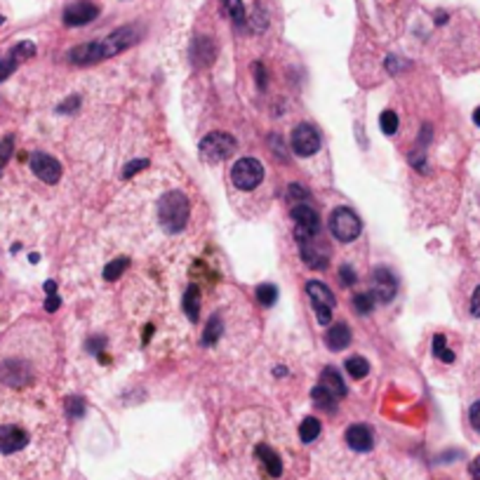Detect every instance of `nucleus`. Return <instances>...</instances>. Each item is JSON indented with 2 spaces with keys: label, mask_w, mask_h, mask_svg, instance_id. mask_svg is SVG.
<instances>
[{
  "label": "nucleus",
  "mask_w": 480,
  "mask_h": 480,
  "mask_svg": "<svg viewBox=\"0 0 480 480\" xmlns=\"http://www.w3.org/2000/svg\"><path fill=\"white\" fill-rule=\"evenodd\" d=\"M318 435H320V422L316 417H306L299 426V438L304 443H314Z\"/></svg>",
  "instance_id": "obj_25"
},
{
  "label": "nucleus",
  "mask_w": 480,
  "mask_h": 480,
  "mask_svg": "<svg viewBox=\"0 0 480 480\" xmlns=\"http://www.w3.org/2000/svg\"><path fill=\"white\" fill-rule=\"evenodd\" d=\"M31 170L38 179H42L45 184H57L62 179V165L57 158L47 153H34L31 155Z\"/></svg>",
  "instance_id": "obj_10"
},
{
  "label": "nucleus",
  "mask_w": 480,
  "mask_h": 480,
  "mask_svg": "<svg viewBox=\"0 0 480 480\" xmlns=\"http://www.w3.org/2000/svg\"><path fill=\"white\" fill-rule=\"evenodd\" d=\"M346 443H349V447H353L355 452H368V450H372V443H375V438H372L370 426L351 424L346 429Z\"/></svg>",
  "instance_id": "obj_15"
},
{
  "label": "nucleus",
  "mask_w": 480,
  "mask_h": 480,
  "mask_svg": "<svg viewBox=\"0 0 480 480\" xmlns=\"http://www.w3.org/2000/svg\"><path fill=\"white\" fill-rule=\"evenodd\" d=\"M88 351L90 353H104V346H106V339L104 337H92V339H88Z\"/></svg>",
  "instance_id": "obj_38"
},
{
  "label": "nucleus",
  "mask_w": 480,
  "mask_h": 480,
  "mask_svg": "<svg viewBox=\"0 0 480 480\" xmlns=\"http://www.w3.org/2000/svg\"><path fill=\"white\" fill-rule=\"evenodd\" d=\"M34 55H36V45L31 40H24V42H19L17 47H12V55H10V57L19 64V62H24V59L34 57Z\"/></svg>",
  "instance_id": "obj_30"
},
{
  "label": "nucleus",
  "mask_w": 480,
  "mask_h": 480,
  "mask_svg": "<svg viewBox=\"0 0 480 480\" xmlns=\"http://www.w3.org/2000/svg\"><path fill=\"white\" fill-rule=\"evenodd\" d=\"M255 71H257V85H259V90H266V68L259 64V66H255Z\"/></svg>",
  "instance_id": "obj_42"
},
{
  "label": "nucleus",
  "mask_w": 480,
  "mask_h": 480,
  "mask_svg": "<svg viewBox=\"0 0 480 480\" xmlns=\"http://www.w3.org/2000/svg\"><path fill=\"white\" fill-rule=\"evenodd\" d=\"M129 266V259L127 257H118V259H113V262L106 264V268H104V278L106 280H118L125 273V268Z\"/></svg>",
  "instance_id": "obj_26"
},
{
  "label": "nucleus",
  "mask_w": 480,
  "mask_h": 480,
  "mask_svg": "<svg viewBox=\"0 0 480 480\" xmlns=\"http://www.w3.org/2000/svg\"><path fill=\"white\" fill-rule=\"evenodd\" d=\"M158 217L167 233H179L188 222V198L181 191H170L160 198Z\"/></svg>",
  "instance_id": "obj_1"
},
{
  "label": "nucleus",
  "mask_w": 480,
  "mask_h": 480,
  "mask_svg": "<svg viewBox=\"0 0 480 480\" xmlns=\"http://www.w3.org/2000/svg\"><path fill=\"white\" fill-rule=\"evenodd\" d=\"M339 283L344 285V288H351V285L355 283V271L349 264H344L342 268H339Z\"/></svg>",
  "instance_id": "obj_36"
},
{
  "label": "nucleus",
  "mask_w": 480,
  "mask_h": 480,
  "mask_svg": "<svg viewBox=\"0 0 480 480\" xmlns=\"http://www.w3.org/2000/svg\"><path fill=\"white\" fill-rule=\"evenodd\" d=\"M379 127L384 134H396L398 132V116L393 111H384L379 116Z\"/></svg>",
  "instance_id": "obj_31"
},
{
  "label": "nucleus",
  "mask_w": 480,
  "mask_h": 480,
  "mask_svg": "<svg viewBox=\"0 0 480 480\" xmlns=\"http://www.w3.org/2000/svg\"><path fill=\"white\" fill-rule=\"evenodd\" d=\"M471 316L480 318V285L473 290V296H471Z\"/></svg>",
  "instance_id": "obj_41"
},
{
  "label": "nucleus",
  "mask_w": 480,
  "mask_h": 480,
  "mask_svg": "<svg viewBox=\"0 0 480 480\" xmlns=\"http://www.w3.org/2000/svg\"><path fill=\"white\" fill-rule=\"evenodd\" d=\"M299 250H301V259L309 268H316V271H323V268L330 266V250L327 245H323L320 240L316 238H306L299 240Z\"/></svg>",
  "instance_id": "obj_9"
},
{
  "label": "nucleus",
  "mask_w": 480,
  "mask_h": 480,
  "mask_svg": "<svg viewBox=\"0 0 480 480\" xmlns=\"http://www.w3.org/2000/svg\"><path fill=\"white\" fill-rule=\"evenodd\" d=\"M320 386L327 388L334 398H344L346 396V384H344L342 375H339L334 368H325L320 372Z\"/></svg>",
  "instance_id": "obj_19"
},
{
  "label": "nucleus",
  "mask_w": 480,
  "mask_h": 480,
  "mask_svg": "<svg viewBox=\"0 0 480 480\" xmlns=\"http://www.w3.org/2000/svg\"><path fill=\"white\" fill-rule=\"evenodd\" d=\"M292 219H294V236L296 242L306 238H316L320 233V217L309 203H296L292 207Z\"/></svg>",
  "instance_id": "obj_6"
},
{
  "label": "nucleus",
  "mask_w": 480,
  "mask_h": 480,
  "mask_svg": "<svg viewBox=\"0 0 480 480\" xmlns=\"http://www.w3.org/2000/svg\"><path fill=\"white\" fill-rule=\"evenodd\" d=\"M353 309L358 311L360 316L372 314V309H375V294H370V292L355 294V296H353Z\"/></svg>",
  "instance_id": "obj_29"
},
{
  "label": "nucleus",
  "mask_w": 480,
  "mask_h": 480,
  "mask_svg": "<svg viewBox=\"0 0 480 480\" xmlns=\"http://www.w3.org/2000/svg\"><path fill=\"white\" fill-rule=\"evenodd\" d=\"M276 299H278V290H276V285H271V283H264V285H259L257 288V301L262 306H273L276 304Z\"/></svg>",
  "instance_id": "obj_27"
},
{
  "label": "nucleus",
  "mask_w": 480,
  "mask_h": 480,
  "mask_svg": "<svg viewBox=\"0 0 480 480\" xmlns=\"http://www.w3.org/2000/svg\"><path fill=\"white\" fill-rule=\"evenodd\" d=\"M255 455H257V459L262 462L264 471H266L271 478H278L280 473H283V462H280L278 452L273 450L271 445L259 443V445H257V450H255Z\"/></svg>",
  "instance_id": "obj_16"
},
{
  "label": "nucleus",
  "mask_w": 480,
  "mask_h": 480,
  "mask_svg": "<svg viewBox=\"0 0 480 480\" xmlns=\"http://www.w3.org/2000/svg\"><path fill=\"white\" fill-rule=\"evenodd\" d=\"M468 419H471L473 429L480 431V401H478V403H473L471 409H468Z\"/></svg>",
  "instance_id": "obj_40"
},
{
  "label": "nucleus",
  "mask_w": 480,
  "mask_h": 480,
  "mask_svg": "<svg viewBox=\"0 0 480 480\" xmlns=\"http://www.w3.org/2000/svg\"><path fill=\"white\" fill-rule=\"evenodd\" d=\"M214 55H217V47H214V42L210 40V38H198V40L193 42L191 57L196 66H207V64H212Z\"/></svg>",
  "instance_id": "obj_18"
},
{
  "label": "nucleus",
  "mask_w": 480,
  "mask_h": 480,
  "mask_svg": "<svg viewBox=\"0 0 480 480\" xmlns=\"http://www.w3.org/2000/svg\"><path fill=\"white\" fill-rule=\"evenodd\" d=\"M99 17V8L90 0H80L64 10V24L66 26H85Z\"/></svg>",
  "instance_id": "obj_12"
},
{
  "label": "nucleus",
  "mask_w": 480,
  "mask_h": 480,
  "mask_svg": "<svg viewBox=\"0 0 480 480\" xmlns=\"http://www.w3.org/2000/svg\"><path fill=\"white\" fill-rule=\"evenodd\" d=\"M363 231V222L351 207H337L330 214V233L339 242H353Z\"/></svg>",
  "instance_id": "obj_3"
},
{
  "label": "nucleus",
  "mask_w": 480,
  "mask_h": 480,
  "mask_svg": "<svg viewBox=\"0 0 480 480\" xmlns=\"http://www.w3.org/2000/svg\"><path fill=\"white\" fill-rule=\"evenodd\" d=\"M447 21V14L445 12H438V17H435V24H445Z\"/></svg>",
  "instance_id": "obj_46"
},
{
  "label": "nucleus",
  "mask_w": 480,
  "mask_h": 480,
  "mask_svg": "<svg viewBox=\"0 0 480 480\" xmlns=\"http://www.w3.org/2000/svg\"><path fill=\"white\" fill-rule=\"evenodd\" d=\"M433 353H435V358L443 360V363H455V353L445 346V334H435L433 337Z\"/></svg>",
  "instance_id": "obj_28"
},
{
  "label": "nucleus",
  "mask_w": 480,
  "mask_h": 480,
  "mask_svg": "<svg viewBox=\"0 0 480 480\" xmlns=\"http://www.w3.org/2000/svg\"><path fill=\"white\" fill-rule=\"evenodd\" d=\"M236 149H238V142L229 132H210L201 142V158L212 165L222 163L236 153Z\"/></svg>",
  "instance_id": "obj_2"
},
{
  "label": "nucleus",
  "mask_w": 480,
  "mask_h": 480,
  "mask_svg": "<svg viewBox=\"0 0 480 480\" xmlns=\"http://www.w3.org/2000/svg\"><path fill=\"white\" fill-rule=\"evenodd\" d=\"M17 68V62H14L12 57H8V59H0V80H5L10 73Z\"/></svg>",
  "instance_id": "obj_37"
},
{
  "label": "nucleus",
  "mask_w": 480,
  "mask_h": 480,
  "mask_svg": "<svg viewBox=\"0 0 480 480\" xmlns=\"http://www.w3.org/2000/svg\"><path fill=\"white\" fill-rule=\"evenodd\" d=\"M344 368H346L351 379H365L370 372V363L365 358H360V355H351V358H346Z\"/></svg>",
  "instance_id": "obj_23"
},
{
  "label": "nucleus",
  "mask_w": 480,
  "mask_h": 480,
  "mask_svg": "<svg viewBox=\"0 0 480 480\" xmlns=\"http://www.w3.org/2000/svg\"><path fill=\"white\" fill-rule=\"evenodd\" d=\"M29 445V433L19 426H0V455H14Z\"/></svg>",
  "instance_id": "obj_11"
},
{
  "label": "nucleus",
  "mask_w": 480,
  "mask_h": 480,
  "mask_svg": "<svg viewBox=\"0 0 480 480\" xmlns=\"http://www.w3.org/2000/svg\"><path fill=\"white\" fill-rule=\"evenodd\" d=\"M306 294H309L311 306H314V311L318 316V323H320V325H330L332 309H334V304H337L332 290L327 288L325 283H320V280H311V283H306Z\"/></svg>",
  "instance_id": "obj_4"
},
{
  "label": "nucleus",
  "mask_w": 480,
  "mask_h": 480,
  "mask_svg": "<svg viewBox=\"0 0 480 480\" xmlns=\"http://www.w3.org/2000/svg\"><path fill=\"white\" fill-rule=\"evenodd\" d=\"M311 398H314L316 407L318 409H325V412H334L337 409V401L339 398H334L327 388H323L320 384H318L314 391H311Z\"/></svg>",
  "instance_id": "obj_21"
},
{
  "label": "nucleus",
  "mask_w": 480,
  "mask_h": 480,
  "mask_svg": "<svg viewBox=\"0 0 480 480\" xmlns=\"http://www.w3.org/2000/svg\"><path fill=\"white\" fill-rule=\"evenodd\" d=\"M473 123H476V125L480 127V106H478L476 111H473Z\"/></svg>",
  "instance_id": "obj_47"
},
{
  "label": "nucleus",
  "mask_w": 480,
  "mask_h": 480,
  "mask_svg": "<svg viewBox=\"0 0 480 480\" xmlns=\"http://www.w3.org/2000/svg\"><path fill=\"white\" fill-rule=\"evenodd\" d=\"M12 151H14V137H5L3 142H0V172H3L5 165H8Z\"/></svg>",
  "instance_id": "obj_33"
},
{
  "label": "nucleus",
  "mask_w": 480,
  "mask_h": 480,
  "mask_svg": "<svg viewBox=\"0 0 480 480\" xmlns=\"http://www.w3.org/2000/svg\"><path fill=\"white\" fill-rule=\"evenodd\" d=\"M181 306H184V314L188 316V320L196 323L198 316H201V290H198V285H188L184 299H181Z\"/></svg>",
  "instance_id": "obj_20"
},
{
  "label": "nucleus",
  "mask_w": 480,
  "mask_h": 480,
  "mask_svg": "<svg viewBox=\"0 0 480 480\" xmlns=\"http://www.w3.org/2000/svg\"><path fill=\"white\" fill-rule=\"evenodd\" d=\"M104 59V52H101L99 40L97 42H85V45H78L68 52V62L75 64V66H90V64H97Z\"/></svg>",
  "instance_id": "obj_14"
},
{
  "label": "nucleus",
  "mask_w": 480,
  "mask_h": 480,
  "mask_svg": "<svg viewBox=\"0 0 480 480\" xmlns=\"http://www.w3.org/2000/svg\"><path fill=\"white\" fill-rule=\"evenodd\" d=\"M134 42H139V29H134V26H123V29L113 31L109 38L99 40V45L106 59V57H116V55H121V52H125Z\"/></svg>",
  "instance_id": "obj_8"
},
{
  "label": "nucleus",
  "mask_w": 480,
  "mask_h": 480,
  "mask_svg": "<svg viewBox=\"0 0 480 480\" xmlns=\"http://www.w3.org/2000/svg\"><path fill=\"white\" fill-rule=\"evenodd\" d=\"M351 344V330L346 323H334L330 330L325 332V346L330 351H344Z\"/></svg>",
  "instance_id": "obj_17"
},
{
  "label": "nucleus",
  "mask_w": 480,
  "mask_h": 480,
  "mask_svg": "<svg viewBox=\"0 0 480 480\" xmlns=\"http://www.w3.org/2000/svg\"><path fill=\"white\" fill-rule=\"evenodd\" d=\"M372 288H375V296H379V301H391L396 296V290H398V283H396V276H393L388 268L384 266H377L372 271Z\"/></svg>",
  "instance_id": "obj_13"
},
{
  "label": "nucleus",
  "mask_w": 480,
  "mask_h": 480,
  "mask_svg": "<svg viewBox=\"0 0 480 480\" xmlns=\"http://www.w3.org/2000/svg\"><path fill=\"white\" fill-rule=\"evenodd\" d=\"M66 412H68V417H73V419L83 417V414H85V401L80 396L66 398Z\"/></svg>",
  "instance_id": "obj_32"
},
{
  "label": "nucleus",
  "mask_w": 480,
  "mask_h": 480,
  "mask_svg": "<svg viewBox=\"0 0 480 480\" xmlns=\"http://www.w3.org/2000/svg\"><path fill=\"white\" fill-rule=\"evenodd\" d=\"M222 332H224L222 318H219V314H214V316L207 320V325H205V332H203V346H214V344H217V339L222 337Z\"/></svg>",
  "instance_id": "obj_22"
},
{
  "label": "nucleus",
  "mask_w": 480,
  "mask_h": 480,
  "mask_svg": "<svg viewBox=\"0 0 480 480\" xmlns=\"http://www.w3.org/2000/svg\"><path fill=\"white\" fill-rule=\"evenodd\" d=\"M147 167H149V160H132V163L125 165V170H123V177H125V179H129V177H134L137 172L147 170Z\"/></svg>",
  "instance_id": "obj_35"
},
{
  "label": "nucleus",
  "mask_w": 480,
  "mask_h": 480,
  "mask_svg": "<svg viewBox=\"0 0 480 480\" xmlns=\"http://www.w3.org/2000/svg\"><path fill=\"white\" fill-rule=\"evenodd\" d=\"M288 196H290V201H296V203H309V198H311V193L306 191L304 186L301 184H290V188H288Z\"/></svg>",
  "instance_id": "obj_34"
},
{
  "label": "nucleus",
  "mask_w": 480,
  "mask_h": 480,
  "mask_svg": "<svg viewBox=\"0 0 480 480\" xmlns=\"http://www.w3.org/2000/svg\"><path fill=\"white\" fill-rule=\"evenodd\" d=\"M45 292L47 294H55L57 292V285L52 283V280H47V283H45Z\"/></svg>",
  "instance_id": "obj_45"
},
{
  "label": "nucleus",
  "mask_w": 480,
  "mask_h": 480,
  "mask_svg": "<svg viewBox=\"0 0 480 480\" xmlns=\"http://www.w3.org/2000/svg\"><path fill=\"white\" fill-rule=\"evenodd\" d=\"M290 144H292V151L299 158H309V155L320 151V134L316 132L314 125L301 123V125H296L292 129V134H290Z\"/></svg>",
  "instance_id": "obj_7"
},
{
  "label": "nucleus",
  "mask_w": 480,
  "mask_h": 480,
  "mask_svg": "<svg viewBox=\"0 0 480 480\" xmlns=\"http://www.w3.org/2000/svg\"><path fill=\"white\" fill-rule=\"evenodd\" d=\"M59 306H62V299H59L57 294H50V296H47V301H45V311H50V314H52V311H57Z\"/></svg>",
  "instance_id": "obj_43"
},
{
  "label": "nucleus",
  "mask_w": 480,
  "mask_h": 480,
  "mask_svg": "<svg viewBox=\"0 0 480 480\" xmlns=\"http://www.w3.org/2000/svg\"><path fill=\"white\" fill-rule=\"evenodd\" d=\"M80 106V97L78 94H73L71 99H66V101H62V104H59V113H71V111H75Z\"/></svg>",
  "instance_id": "obj_39"
},
{
  "label": "nucleus",
  "mask_w": 480,
  "mask_h": 480,
  "mask_svg": "<svg viewBox=\"0 0 480 480\" xmlns=\"http://www.w3.org/2000/svg\"><path fill=\"white\" fill-rule=\"evenodd\" d=\"M264 179V165L257 158H240L238 163L231 167V181L240 191H252L262 184Z\"/></svg>",
  "instance_id": "obj_5"
},
{
  "label": "nucleus",
  "mask_w": 480,
  "mask_h": 480,
  "mask_svg": "<svg viewBox=\"0 0 480 480\" xmlns=\"http://www.w3.org/2000/svg\"><path fill=\"white\" fill-rule=\"evenodd\" d=\"M224 10L229 12L231 21H233L238 29H245L247 14H245V8H242V0H224Z\"/></svg>",
  "instance_id": "obj_24"
},
{
  "label": "nucleus",
  "mask_w": 480,
  "mask_h": 480,
  "mask_svg": "<svg viewBox=\"0 0 480 480\" xmlns=\"http://www.w3.org/2000/svg\"><path fill=\"white\" fill-rule=\"evenodd\" d=\"M468 471H471V476L480 480V457H476V459L471 462V466H468Z\"/></svg>",
  "instance_id": "obj_44"
}]
</instances>
